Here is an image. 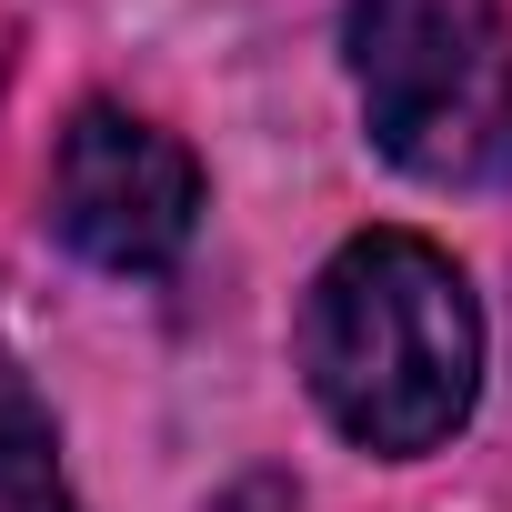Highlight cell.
Listing matches in <instances>:
<instances>
[{"instance_id":"6da1fadb","label":"cell","mask_w":512,"mask_h":512,"mask_svg":"<svg viewBox=\"0 0 512 512\" xmlns=\"http://www.w3.org/2000/svg\"><path fill=\"white\" fill-rule=\"evenodd\" d=\"M302 382L322 422L382 462L442 452L482 392V312L442 241L352 231L302 292Z\"/></svg>"},{"instance_id":"3957f363","label":"cell","mask_w":512,"mask_h":512,"mask_svg":"<svg viewBox=\"0 0 512 512\" xmlns=\"http://www.w3.org/2000/svg\"><path fill=\"white\" fill-rule=\"evenodd\" d=\"M51 231L81 251L91 272L151 282L171 272L201 231V161L161 121L121 101H81L61 151H51Z\"/></svg>"},{"instance_id":"7a4b0ae2","label":"cell","mask_w":512,"mask_h":512,"mask_svg":"<svg viewBox=\"0 0 512 512\" xmlns=\"http://www.w3.org/2000/svg\"><path fill=\"white\" fill-rule=\"evenodd\" d=\"M372 151L432 191L512 181V21L502 0H352L342 21Z\"/></svg>"},{"instance_id":"277c9868","label":"cell","mask_w":512,"mask_h":512,"mask_svg":"<svg viewBox=\"0 0 512 512\" xmlns=\"http://www.w3.org/2000/svg\"><path fill=\"white\" fill-rule=\"evenodd\" d=\"M0 512H81L61 472V432L11 362H0Z\"/></svg>"}]
</instances>
